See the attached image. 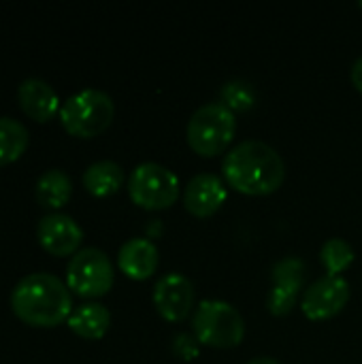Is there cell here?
I'll return each mask as SVG.
<instances>
[{
    "label": "cell",
    "mask_w": 362,
    "mask_h": 364,
    "mask_svg": "<svg viewBox=\"0 0 362 364\" xmlns=\"http://www.w3.org/2000/svg\"><path fill=\"white\" fill-rule=\"evenodd\" d=\"M305 273H307V267H305L303 258L284 256L271 269V279H273L271 288L299 299V294L307 288L305 286Z\"/></svg>",
    "instance_id": "obj_17"
},
{
    "label": "cell",
    "mask_w": 362,
    "mask_h": 364,
    "mask_svg": "<svg viewBox=\"0 0 362 364\" xmlns=\"http://www.w3.org/2000/svg\"><path fill=\"white\" fill-rule=\"evenodd\" d=\"M320 260L329 275H341L354 262V247L346 239L333 237L322 245Z\"/></svg>",
    "instance_id": "obj_19"
},
{
    "label": "cell",
    "mask_w": 362,
    "mask_h": 364,
    "mask_svg": "<svg viewBox=\"0 0 362 364\" xmlns=\"http://www.w3.org/2000/svg\"><path fill=\"white\" fill-rule=\"evenodd\" d=\"M117 264L122 273L132 279H147L158 269V247L151 239L132 237L117 252Z\"/></svg>",
    "instance_id": "obj_13"
},
{
    "label": "cell",
    "mask_w": 362,
    "mask_h": 364,
    "mask_svg": "<svg viewBox=\"0 0 362 364\" xmlns=\"http://www.w3.org/2000/svg\"><path fill=\"white\" fill-rule=\"evenodd\" d=\"M171 350L181 360H192L201 354V341L190 333H177L171 341Z\"/></svg>",
    "instance_id": "obj_21"
},
{
    "label": "cell",
    "mask_w": 362,
    "mask_h": 364,
    "mask_svg": "<svg viewBox=\"0 0 362 364\" xmlns=\"http://www.w3.org/2000/svg\"><path fill=\"white\" fill-rule=\"evenodd\" d=\"M294 305H297V299L294 296L284 294V292H280L275 288H271L269 294H267V307H269V311L273 316H286V314L292 311Z\"/></svg>",
    "instance_id": "obj_22"
},
{
    "label": "cell",
    "mask_w": 362,
    "mask_h": 364,
    "mask_svg": "<svg viewBox=\"0 0 362 364\" xmlns=\"http://www.w3.org/2000/svg\"><path fill=\"white\" fill-rule=\"evenodd\" d=\"M226 181L218 173H196L183 188V205L196 218L215 213L226 200Z\"/></svg>",
    "instance_id": "obj_11"
},
{
    "label": "cell",
    "mask_w": 362,
    "mask_h": 364,
    "mask_svg": "<svg viewBox=\"0 0 362 364\" xmlns=\"http://www.w3.org/2000/svg\"><path fill=\"white\" fill-rule=\"evenodd\" d=\"M113 98L102 90L87 87L66 98L58 115L68 134L92 139L109 128V124L113 122Z\"/></svg>",
    "instance_id": "obj_3"
},
{
    "label": "cell",
    "mask_w": 362,
    "mask_h": 364,
    "mask_svg": "<svg viewBox=\"0 0 362 364\" xmlns=\"http://www.w3.org/2000/svg\"><path fill=\"white\" fill-rule=\"evenodd\" d=\"M109 324H111V314L100 303H83L75 307L68 318V328L77 337L87 339V341H96L105 337V333L109 331Z\"/></svg>",
    "instance_id": "obj_14"
},
{
    "label": "cell",
    "mask_w": 362,
    "mask_h": 364,
    "mask_svg": "<svg viewBox=\"0 0 362 364\" xmlns=\"http://www.w3.org/2000/svg\"><path fill=\"white\" fill-rule=\"evenodd\" d=\"M222 102L233 111H247L256 102V87L245 79H230L222 85Z\"/></svg>",
    "instance_id": "obj_20"
},
{
    "label": "cell",
    "mask_w": 362,
    "mask_h": 364,
    "mask_svg": "<svg viewBox=\"0 0 362 364\" xmlns=\"http://www.w3.org/2000/svg\"><path fill=\"white\" fill-rule=\"evenodd\" d=\"M350 301V284L344 275H322L312 282L301 296V309L309 320H329Z\"/></svg>",
    "instance_id": "obj_8"
},
{
    "label": "cell",
    "mask_w": 362,
    "mask_h": 364,
    "mask_svg": "<svg viewBox=\"0 0 362 364\" xmlns=\"http://www.w3.org/2000/svg\"><path fill=\"white\" fill-rule=\"evenodd\" d=\"M124 183V168L113 160H98L83 171V188L98 198L115 194Z\"/></svg>",
    "instance_id": "obj_15"
},
{
    "label": "cell",
    "mask_w": 362,
    "mask_h": 364,
    "mask_svg": "<svg viewBox=\"0 0 362 364\" xmlns=\"http://www.w3.org/2000/svg\"><path fill=\"white\" fill-rule=\"evenodd\" d=\"M128 194L143 209H166L179 198V177L160 162H141L128 177Z\"/></svg>",
    "instance_id": "obj_6"
},
{
    "label": "cell",
    "mask_w": 362,
    "mask_h": 364,
    "mask_svg": "<svg viewBox=\"0 0 362 364\" xmlns=\"http://www.w3.org/2000/svg\"><path fill=\"white\" fill-rule=\"evenodd\" d=\"M36 237L51 256H75L83 241L81 226L66 213H49L38 222Z\"/></svg>",
    "instance_id": "obj_10"
},
{
    "label": "cell",
    "mask_w": 362,
    "mask_h": 364,
    "mask_svg": "<svg viewBox=\"0 0 362 364\" xmlns=\"http://www.w3.org/2000/svg\"><path fill=\"white\" fill-rule=\"evenodd\" d=\"M17 100H19L21 111L30 119L41 122V124L43 122H49L62 109L55 90L47 81H43L38 77H28V79H23L19 83Z\"/></svg>",
    "instance_id": "obj_12"
},
{
    "label": "cell",
    "mask_w": 362,
    "mask_h": 364,
    "mask_svg": "<svg viewBox=\"0 0 362 364\" xmlns=\"http://www.w3.org/2000/svg\"><path fill=\"white\" fill-rule=\"evenodd\" d=\"M358 6H362V0H361V2H358Z\"/></svg>",
    "instance_id": "obj_25"
},
{
    "label": "cell",
    "mask_w": 362,
    "mask_h": 364,
    "mask_svg": "<svg viewBox=\"0 0 362 364\" xmlns=\"http://www.w3.org/2000/svg\"><path fill=\"white\" fill-rule=\"evenodd\" d=\"M154 305L169 322H179L190 316L194 307V284L177 271L164 273L154 286Z\"/></svg>",
    "instance_id": "obj_9"
},
{
    "label": "cell",
    "mask_w": 362,
    "mask_h": 364,
    "mask_svg": "<svg viewBox=\"0 0 362 364\" xmlns=\"http://www.w3.org/2000/svg\"><path fill=\"white\" fill-rule=\"evenodd\" d=\"M245 364H282V363H280V360H275V358H271V356H256V358L247 360Z\"/></svg>",
    "instance_id": "obj_24"
},
{
    "label": "cell",
    "mask_w": 362,
    "mask_h": 364,
    "mask_svg": "<svg viewBox=\"0 0 362 364\" xmlns=\"http://www.w3.org/2000/svg\"><path fill=\"white\" fill-rule=\"evenodd\" d=\"M73 181L60 168L45 171L36 181V200L45 209H60L70 200Z\"/></svg>",
    "instance_id": "obj_16"
},
{
    "label": "cell",
    "mask_w": 362,
    "mask_h": 364,
    "mask_svg": "<svg viewBox=\"0 0 362 364\" xmlns=\"http://www.w3.org/2000/svg\"><path fill=\"white\" fill-rule=\"evenodd\" d=\"M192 335L213 348H235L243 341L245 322L235 305L220 299H205L194 307Z\"/></svg>",
    "instance_id": "obj_5"
},
{
    "label": "cell",
    "mask_w": 362,
    "mask_h": 364,
    "mask_svg": "<svg viewBox=\"0 0 362 364\" xmlns=\"http://www.w3.org/2000/svg\"><path fill=\"white\" fill-rule=\"evenodd\" d=\"M350 77H352V83L356 85V90H361L362 92V55L354 60L352 70H350Z\"/></svg>",
    "instance_id": "obj_23"
},
{
    "label": "cell",
    "mask_w": 362,
    "mask_h": 364,
    "mask_svg": "<svg viewBox=\"0 0 362 364\" xmlns=\"http://www.w3.org/2000/svg\"><path fill=\"white\" fill-rule=\"evenodd\" d=\"M237 132L235 111L222 100L201 105L188 119L186 136L190 147L201 156H215L224 151Z\"/></svg>",
    "instance_id": "obj_4"
},
{
    "label": "cell",
    "mask_w": 362,
    "mask_h": 364,
    "mask_svg": "<svg viewBox=\"0 0 362 364\" xmlns=\"http://www.w3.org/2000/svg\"><path fill=\"white\" fill-rule=\"evenodd\" d=\"M115 273L109 256L98 247L79 250L66 267V286L83 299H98L113 286Z\"/></svg>",
    "instance_id": "obj_7"
},
{
    "label": "cell",
    "mask_w": 362,
    "mask_h": 364,
    "mask_svg": "<svg viewBox=\"0 0 362 364\" xmlns=\"http://www.w3.org/2000/svg\"><path fill=\"white\" fill-rule=\"evenodd\" d=\"M11 309L28 326L53 328L70 318L73 296L60 277L51 273H32L13 288Z\"/></svg>",
    "instance_id": "obj_2"
},
{
    "label": "cell",
    "mask_w": 362,
    "mask_h": 364,
    "mask_svg": "<svg viewBox=\"0 0 362 364\" xmlns=\"http://www.w3.org/2000/svg\"><path fill=\"white\" fill-rule=\"evenodd\" d=\"M28 128L13 117H0V166H6L21 158L28 149Z\"/></svg>",
    "instance_id": "obj_18"
},
{
    "label": "cell",
    "mask_w": 362,
    "mask_h": 364,
    "mask_svg": "<svg viewBox=\"0 0 362 364\" xmlns=\"http://www.w3.org/2000/svg\"><path fill=\"white\" fill-rule=\"evenodd\" d=\"M222 171L230 188L252 196L275 192L286 177L284 158L260 139H243L233 145L224 156Z\"/></svg>",
    "instance_id": "obj_1"
}]
</instances>
